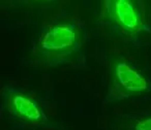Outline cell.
Instances as JSON below:
<instances>
[{
    "mask_svg": "<svg viewBox=\"0 0 151 130\" xmlns=\"http://www.w3.org/2000/svg\"><path fill=\"white\" fill-rule=\"evenodd\" d=\"M85 34L81 25L70 18H59L42 30L32 46L30 62L50 68L73 64L84 53Z\"/></svg>",
    "mask_w": 151,
    "mask_h": 130,
    "instance_id": "6da1fadb",
    "label": "cell"
},
{
    "mask_svg": "<svg viewBox=\"0 0 151 130\" xmlns=\"http://www.w3.org/2000/svg\"><path fill=\"white\" fill-rule=\"evenodd\" d=\"M99 22L113 34L124 38H138L150 32L144 11L134 0H105Z\"/></svg>",
    "mask_w": 151,
    "mask_h": 130,
    "instance_id": "7a4b0ae2",
    "label": "cell"
},
{
    "mask_svg": "<svg viewBox=\"0 0 151 130\" xmlns=\"http://www.w3.org/2000/svg\"><path fill=\"white\" fill-rule=\"evenodd\" d=\"M151 92V81L129 60L118 54L109 57L107 102L115 103Z\"/></svg>",
    "mask_w": 151,
    "mask_h": 130,
    "instance_id": "3957f363",
    "label": "cell"
},
{
    "mask_svg": "<svg viewBox=\"0 0 151 130\" xmlns=\"http://www.w3.org/2000/svg\"><path fill=\"white\" fill-rule=\"evenodd\" d=\"M1 101L5 111L22 123L46 128L56 127L40 103L21 89L5 85L1 90Z\"/></svg>",
    "mask_w": 151,
    "mask_h": 130,
    "instance_id": "277c9868",
    "label": "cell"
},
{
    "mask_svg": "<svg viewBox=\"0 0 151 130\" xmlns=\"http://www.w3.org/2000/svg\"><path fill=\"white\" fill-rule=\"evenodd\" d=\"M129 130H151V113L132 120Z\"/></svg>",
    "mask_w": 151,
    "mask_h": 130,
    "instance_id": "5b68a950",
    "label": "cell"
}]
</instances>
